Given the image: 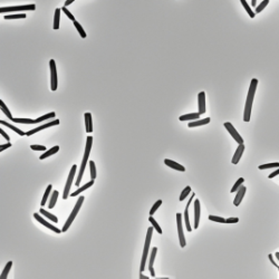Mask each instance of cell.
<instances>
[{
	"mask_svg": "<svg viewBox=\"0 0 279 279\" xmlns=\"http://www.w3.org/2000/svg\"><path fill=\"white\" fill-rule=\"evenodd\" d=\"M268 2H269V0H262V2L260 4L259 6L257 7V9H256V13H260L261 10H264V9H265V7L268 5Z\"/></svg>",
	"mask_w": 279,
	"mask_h": 279,
	"instance_id": "7bdbcfd3",
	"label": "cell"
},
{
	"mask_svg": "<svg viewBox=\"0 0 279 279\" xmlns=\"http://www.w3.org/2000/svg\"><path fill=\"white\" fill-rule=\"evenodd\" d=\"M77 170V165L74 164L72 166L69 172V175H68V179H67V182H66V185H65V190H64V196L63 199L66 200L68 196H69V190H70V186H72V183H73V180H74V175H75V172Z\"/></svg>",
	"mask_w": 279,
	"mask_h": 279,
	"instance_id": "8992f818",
	"label": "cell"
},
{
	"mask_svg": "<svg viewBox=\"0 0 279 279\" xmlns=\"http://www.w3.org/2000/svg\"><path fill=\"white\" fill-rule=\"evenodd\" d=\"M92 143H93V137L92 136H88L87 140H86V147H85V154H84V158H83L82 161V165H81V170H79V173H78V178L76 180V186H79V184L82 182V179H83V174H84V171H85V168H86V164L88 162V156H89V153H90V150H92Z\"/></svg>",
	"mask_w": 279,
	"mask_h": 279,
	"instance_id": "7a4b0ae2",
	"label": "cell"
},
{
	"mask_svg": "<svg viewBox=\"0 0 279 279\" xmlns=\"http://www.w3.org/2000/svg\"><path fill=\"white\" fill-rule=\"evenodd\" d=\"M276 258L279 260V252H277V254H276Z\"/></svg>",
	"mask_w": 279,
	"mask_h": 279,
	"instance_id": "11a10c76",
	"label": "cell"
},
{
	"mask_svg": "<svg viewBox=\"0 0 279 279\" xmlns=\"http://www.w3.org/2000/svg\"><path fill=\"white\" fill-rule=\"evenodd\" d=\"M11 267H13V261H9V262L6 265V267H5V269H4V271H2V273H1V277H0V278L6 279L7 276H8V273H9V271H10V269H11Z\"/></svg>",
	"mask_w": 279,
	"mask_h": 279,
	"instance_id": "4316f807",
	"label": "cell"
},
{
	"mask_svg": "<svg viewBox=\"0 0 279 279\" xmlns=\"http://www.w3.org/2000/svg\"><path fill=\"white\" fill-rule=\"evenodd\" d=\"M164 163L168 166H170V168H172L173 170H177V171H181V172H184L185 171V169H184L183 165L179 164V163H177L175 161H172V160H169V159H165L164 160Z\"/></svg>",
	"mask_w": 279,
	"mask_h": 279,
	"instance_id": "2e32d148",
	"label": "cell"
},
{
	"mask_svg": "<svg viewBox=\"0 0 279 279\" xmlns=\"http://www.w3.org/2000/svg\"><path fill=\"white\" fill-rule=\"evenodd\" d=\"M279 163H269V164H264V165H259L258 169L259 170H265V169H271V168H278Z\"/></svg>",
	"mask_w": 279,
	"mask_h": 279,
	"instance_id": "ab89813d",
	"label": "cell"
},
{
	"mask_svg": "<svg viewBox=\"0 0 279 279\" xmlns=\"http://www.w3.org/2000/svg\"><path fill=\"white\" fill-rule=\"evenodd\" d=\"M243 181H245V179H243V178H239V179H238V180H237V182L235 183V185H233V188L231 189V192H232V193H233V192H237V191H238V189H239L241 185H242Z\"/></svg>",
	"mask_w": 279,
	"mask_h": 279,
	"instance_id": "74e56055",
	"label": "cell"
},
{
	"mask_svg": "<svg viewBox=\"0 0 279 279\" xmlns=\"http://www.w3.org/2000/svg\"><path fill=\"white\" fill-rule=\"evenodd\" d=\"M5 19L9 20V19H24L26 18L25 13H17V15H7L4 17Z\"/></svg>",
	"mask_w": 279,
	"mask_h": 279,
	"instance_id": "4dcf8cb0",
	"label": "cell"
},
{
	"mask_svg": "<svg viewBox=\"0 0 279 279\" xmlns=\"http://www.w3.org/2000/svg\"><path fill=\"white\" fill-rule=\"evenodd\" d=\"M198 104H199V113L204 114L205 113V93L200 92L198 95Z\"/></svg>",
	"mask_w": 279,
	"mask_h": 279,
	"instance_id": "7c38bea8",
	"label": "cell"
},
{
	"mask_svg": "<svg viewBox=\"0 0 279 279\" xmlns=\"http://www.w3.org/2000/svg\"><path fill=\"white\" fill-rule=\"evenodd\" d=\"M140 279H149V277H146V276H144L143 273H140Z\"/></svg>",
	"mask_w": 279,
	"mask_h": 279,
	"instance_id": "f5cc1de1",
	"label": "cell"
},
{
	"mask_svg": "<svg viewBox=\"0 0 279 279\" xmlns=\"http://www.w3.org/2000/svg\"><path fill=\"white\" fill-rule=\"evenodd\" d=\"M156 251H158V248L154 247L152 249L151 257H150V264H149V270H150L152 277H155V273H154V269H153V264H154V259H155V256H156Z\"/></svg>",
	"mask_w": 279,
	"mask_h": 279,
	"instance_id": "e0dca14e",
	"label": "cell"
},
{
	"mask_svg": "<svg viewBox=\"0 0 279 279\" xmlns=\"http://www.w3.org/2000/svg\"><path fill=\"white\" fill-rule=\"evenodd\" d=\"M11 146V143H6V144H2V145L0 146V151L2 152L4 150H6V149H8V147H10Z\"/></svg>",
	"mask_w": 279,
	"mask_h": 279,
	"instance_id": "7dc6e473",
	"label": "cell"
},
{
	"mask_svg": "<svg viewBox=\"0 0 279 279\" xmlns=\"http://www.w3.org/2000/svg\"><path fill=\"white\" fill-rule=\"evenodd\" d=\"M55 112H51V113H48V114L46 115H43V116H40V117H38V118H36V123H39V122H43V121L47 120V118H53V117H55Z\"/></svg>",
	"mask_w": 279,
	"mask_h": 279,
	"instance_id": "e575fe53",
	"label": "cell"
},
{
	"mask_svg": "<svg viewBox=\"0 0 279 279\" xmlns=\"http://www.w3.org/2000/svg\"><path fill=\"white\" fill-rule=\"evenodd\" d=\"M190 192H191L190 185L185 186V188H184V190L182 191V193H181V196H180V199H179V200H180V201H183L184 199H185V198H186L188 196H189V194H190Z\"/></svg>",
	"mask_w": 279,
	"mask_h": 279,
	"instance_id": "d590c367",
	"label": "cell"
},
{
	"mask_svg": "<svg viewBox=\"0 0 279 279\" xmlns=\"http://www.w3.org/2000/svg\"><path fill=\"white\" fill-rule=\"evenodd\" d=\"M73 1H74V0H66V1H65V7H66V6H69V5L72 4V2H73Z\"/></svg>",
	"mask_w": 279,
	"mask_h": 279,
	"instance_id": "816d5d0a",
	"label": "cell"
},
{
	"mask_svg": "<svg viewBox=\"0 0 279 279\" xmlns=\"http://www.w3.org/2000/svg\"><path fill=\"white\" fill-rule=\"evenodd\" d=\"M0 107H1V111H2V112H4V113H5V114L7 115V117H8V118H10V120L13 121V115H11V113L9 112V109H8V107H7L6 105H5V103L2 102V100L0 101Z\"/></svg>",
	"mask_w": 279,
	"mask_h": 279,
	"instance_id": "83f0119b",
	"label": "cell"
},
{
	"mask_svg": "<svg viewBox=\"0 0 279 279\" xmlns=\"http://www.w3.org/2000/svg\"><path fill=\"white\" fill-rule=\"evenodd\" d=\"M60 10H62V9H56V10H55V17H54V26H53V28H54L55 30H57L58 28H59V18H60Z\"/></svg>",
	"mask_w": 279,
	"mask_h": 279,
	"instance_id": "d4e9b609",
	"label": "cell"
},
{
	"mask_svg": "<svg viewBox=\"0 0 279 279\" xmlns=\"http://www.w3.org/2000/svg\"><path fill=\"white\" fill-rule=\"evenodd\" d=\"M152 232L153 228L147 229V233H146V239H145V245H144V250H143V254H142V260H141V268L140 271L143 273L145 269V262L147 259V254H149V248H150V243H151V238H152Z\"/></svg>",
	"mask_w": 279,
	"mask_h": 279,
	"instance_id": "277c9868",
	"label": "cell"
},
{
	"mask_svg": "<svg viewBox=\"0 0 279 279\" xmlns=\"http://www.w3.org/2000/svg\"><path fill=\"white\" fill-rule=\"evenodd\" d=\"M30 147L34 151H45L46 150V147L44 145H32Z\"/></svg>",
	"mask_w": 279,
	"mask_h": 279,
	"instance_id": "f6af8a7d",
	"label": "cell"
},
{
	"mask_svg": "<svg viewBox=\"0 0 279 279\" xmlns=\"http://www.w3.org/2000/svg\"><path fill=\"white\" fill-rule=\"evenodd\" d=\"M161 204H162V200H158L156 202L154 203V205H153L152 209H151V211H150V215H151V216H153V215H154V212L159 209V207L161 205Z\"/></svg>",
	"mask_w": 279,
	"mask_h": 279,
	"instance_id": "60d3db41",
	"label": "cell"
},
{
	"mask_svg": "<svg viewBox=\"0 0 279 279\" xmlns=\"http://www.w3.org/2000/svg\"><path fill=\"white\" fill-rule=\"evenodd\" d=\"M85 126H86V132L92 133L93 132V121H92V114L90 113H85Z\"/></svg>",
	"mask_w": 279,
	"mask_h": 279,
	"instance_id": "ac0fdd59",
	"label": "cell"
},
{
	"mask_svg": "<svg viewBox=\"0 0 279 279\" xmlns=\"http://www.w3.org/2000/svg\"><path fill=\"white\" fill-rule=\"evenodd\" d=\"M62 11H63V13H65V15H66V16H67V17H68V18H69L70 20L75 21V17H74V16L72 15V13H70L69 10H68V9H67V8H66L65 6H64L63 8H62Z\"/></svg>",
	"mask_w": 279,
	"mask_h": 279,
	"instance_id": "b9f144b4",
	"label": "cell"
},
{
	"mask_svg": "<svg viewBox=\"0 0 279 279\" xmlns=\"http://www.w3.org/2000/svg\"><path fill=\"white\" fill-rule=\"evenodd\" d=\"M277 268H278V270H279V266H278V267H277Z\"/></svg>",
	"mask_w": 279,
	"mask_h": 279,
	"instance_id": "9f6ffc18",
	"label": "cell"
},
{
	"mask_svg": "<svg viewBox=\"0 0 279 279\" xmlns=\"http://www.w3.org/2000/svg\"><path fill=\"white\" fill-rule=\"evenodd\" d=\"M246 190H247V189H246V186H243V185H241L240 188L238 189L237 194H236V197H235V200H233V204H235L236 207H238L241 203L242 199H243V196H245V193H246Z\"/></svg>",
	"mask_w": 279,
	"mask_h": 279,
	"instance_id": "4fadbf2b",
	"label": "cell"
},
{
	"mask_svg": "<svg viewBox=\"0 0 279 279\" xmlns=\"http://www.w3.org/2000/svg\"><path fill=\"white\" fill-rule=\"evenodd\" d=\"M34 217H35V219L37 220L38 222H40L43 226H45V227H47L48 229H50V230H53L54 232H56V233H60V232H63L62 230H59L58 228H56V227H54L51 223H49V222H47L46 220H44L41 217H40V215H38V213H34Z\"/></svg>",
	"mask_w": 279,
	"mask_h": 279,
	"instance_id": "8fae6325",
	"label": "cell"
},
{
	"mask_svg": "<svg viewBox=\"0 0 279 279\" xmlns=\"http://www.w3.org/2000/svg\"><path fill=\"white\" fill-rule=\"evenodd\" d=\"M256 2H257V0H251V4H252V6H256Z\"/></svg>",
	"mask_w": 279,
	"mask_h": 279,
	"instance_id": "db71d44e",
	"label": "cell"
},
{
	"mask_svg": "<svg viewBox=\"0 0 279 279\" xmlns=\"http://www.w3.org/2000/svg\"><path fill=\"white\" fill-rule=\"evenodd\" d=\"M238 221H239L238 218H229L226 220V223H237Z\"/></svg>",
	"mask_w": 279,
	"mask_h": 279,
	"instance_id": "bcb514c9",
	"label": "cell"
},
{
	"mask_svg": "<svg viewBox=\"0 0 279 279\" xmlns=\"http://www.w3.org/2000/svg\"><path fill=\"white\" fill-rule=\"evenodd\" d=\"M58 124H59V120H54L53 122H49V123H47V124L40 125V126L36 127V128H34V130H30V131H28V132L26 133V135H27V136H30V135H32V134L37 133V132H39V131H43V130L47 128V127L54 126V125H58Z\"/></svg>",
	"mask_w": 279,
	"mask_h": 279,
	"instance_id": "30bf717a",
	"label": "cell"
},
{
	"mask_svg": "<svg viewBox=\"0 0 279 279\" xmlns=\"http://www.w3.org/2000/svg\"><path fill=\"white\" fill-rule=\"evenodd\" d=\"M0 134H1V135H2V136H4V137H5V139L7 140V141H9V136L7 135L5 131H2V128H0Z\"/></svg>",
	"mask_w": 279,
	"mask_h": 279,
	"instance_id": "c3c4849f",
	"label": "cell"
},
{
	"mask_svg": "<svg viewBox=\"0 0 279 279\" xmlns=\"http://www.w3.org/2000/svg\"><path fill=\"white\" fill-rule=\"evenodd\" d=\"M189 207L190 205H186V208H185V210H184V221H185V227H186V230L189 231V232H191V230H192V228H191L190 226V220H189Z\"/></svg>",
	"mask_w": 279,
	"mask_h": 279,
	"instance_id": "603a6c76",
	"label": "cell"
},
{
	"mask_svg": "<svg viewBox=\"0 0 279 279\" xmlns=\"http://www.w3.org/2000/svg\"><path fill=\"white\" fill-rule=\"evenodd\" d=\"M93 184H94V180H92V181H89L88 183H86V184H85V185H83V186H81V188H79V189H78V190H77V191H75V192H73V193L70 194V197H76V196H78V194H79L81 192H83V191H84V190H86V189H88V188H90V186H92Z\"/></svg>",
	"mask_w": 279,
	"mask_h": 279,
	"instance_id": "44dd1931",
	"label": "cell"
},
{
	"mask_svg": "<svg viewBox=\"0 0 279 279\" xmlns=\"http://www.w3.org/2000/svg\"><path fill=\"white\" fill-rule=\"evenodd\" d=\"M84 199L85 198L83 197H79V199L77 200V202H76V204H75V207H74V209H73V211H72V213L69 215V217H68V219L66 220V222H65V224H64V227H63V232H65V231H67L68 230V228L70 227V224L73 223V221H74V219L76 218V216H77V213H78V211L81 210V207H82V204H83V202H84Z\"/></svg>",
	"mask_w": 279,
	"mask_h": 279,
	"instance_id": "3957f363",
	"label": "cell"
},
{
	"mask_svg": "<svg viewBox=\"0 0 279 279\" xmlns=\"http://www.w3.org/2000/svg\"><path fill=\"white\" fill-rule=\"evenodd\" d=\"M209 122H210V117H205V118H203V120H198V121H196V122H190L188 126L189 127L201 126V125H205V124H208Z\"/></svg>",
	"mask_w": 279,
	"mask_h": 279,
	"instance_id": "d6986e66",
	"label": "cell"
},
{
	"mask_svg": "<svg viewBox=\"0 0 279 279\" xmlns=\"http://www.w3.org/2000/svg\"><path fill=\"white\" fill-rule=\"evenodd\" d=\"M209 219L211 221L220 222V223H226V219H223L221 217H216V216H209Z\"/></svg>",
	"mask_w": 279,
	"mask_h": 279,
	"instance_id": "ee69618b",
	"label": "cell"
},
{
	"mask_svg": "<svg viewBox=\"0 0 279 279\" xmlns=\"http://www.w3.org/2000/svg\"><path fill=\"white\" fill-rule=\"evenodd\" d=\"M200 113H191V114H185L179 117L180 121H192V120H198L200 117Z\"/></svg>",
	"mask_w": 279,
	"mask_h": 279,
	"instance_id": "ffe728a7",
	"label": "cell"
},
{
	"mask_svg": "<svg viewBox=\"0 0 279 279\" xmlns=\"http://www.w3.org/2000/svg\"><path fill=\"white\" fill-rule=\"evenodd\" d=\"M243 151H245V145H243V144H239V146H238L237 150H236L233 158L231 160L232 164H238V162L240 161L241 156H242V154H243Z\"/></svg>",
	"mask_w": 279,
	"mask_h": 279,
	"instance_id": "5bb4252c",
	"label": "cell"
},
{
	"mask_svg": "<svg viewBox=\"0 0 279 279\" xmlns=\"http://www.w3.org/2000/svg\"><path fill=\"white\" fill-rule=\"evenodd\" d=\"M35 5H24V6H15V7H1L0 13H13V11H22V10H35Z\"/></svg>",
	"mask_w": 279,
	"mask_h": 279,
	"instance_id": "5b68a950",
	"label": "cell"
},
{
	"mask_svg": "<svg viewBox=\"0 0 279 279\" xmlns=\"http://www.w3.org/2000/svg\"><path fill=\"white\" fill-rule=\"evenodd\" d=\"M89 168H90V178H92V180H94L96 178V169L95 163L93 161H89Z\"/></svg>",
	"mask_w": 279,
	"mask_h": 279,
	"instance_id": "f35d334b",
	"label": "cell"
},
{
	"mask_svg": "<svg viewBox=\"0 0 279 279\" xmlns=\"http://www.w3.org/2000/svg\"><path fill=\"white\" fill-rule=\"evenodd\" d=\"M58 150H59V146H54V147H51L50 150H48L47 152H45L44 154H41L40 155V158L39 159L40 160H44L46 159V158H48V156H50V155H53V154H55L56 152H58Z\"/></svg>",
	"mask_w": 279,
	"mask_h": 279,
	"instance_id": "7402d4cb",
	"label": "cell"
},
{
	"mask_svg": "<svg viewBox=\"0 0 279 279\" xmlns=\"http://www.w3.org/2000/svg\"><path fill=\"white\" fill-rule=\"evenodd\" d=\"M15 123H22V124H36V121L30 118H13Z\"/></svg>",
	"mask_w": 279,
	"mask_h": 279,
	"instance_id": "f1b7e54d",
	"label": "cell"
},
{
	"mask_svg": "<svg viewBox=\"0 0 279 279\" xmlns=\"http://www.w3.org/2000/svg\"><path fill=\"white\" fill-rule=\"evenodd\" d=\"M177 224H178V232H179L180 246L183 248V247H185V238H184L183 228H182V217H181V213H177Z\"/></svg>",
	"mask_w": 279,
	"mask_h": 279,
	"instance_id": "9c48e42d",
	"label": "cell"
},
{
	"mask_svg": "<svg viewBox=\"0 0 279 279\" xmlns=\"http://www.w3.org/2000/svg\"><path fill=\"white\" fill-rule=\"evenodd\" d=\"M50 65V76H51V90H56L57 89V69H56V63L54 59H51L49 62Z\"/></svg>",
	"mask_w": 279,
	"mask_h": 279,
	"instance_id": "ba28073f",
	"label": "cell"
},
{
	"mask_svg": "<svg viewBox=\"0 0 279 279\" xmlns=\"http://www.w3.org/2000/svg\"><path fill=\"white\" fill-rule=\"evenodd\" d=\"M224 127L227 128V131H228L229 133L231 134V136L235 139V141L237 142V143H239V144H243V139L241 137L240 134H238V132H237V130H236L235 127H233V125L231 124V123H229V122H226L224 124Z\"/></svg>",
	"mask_w": 279,
	"mask_h": 279,
	"instance_id": "52a82bcc",
	"label": "cell"
},
{
	"mask_svg": "<svg viewBox=\"0 0 279 279\" xmlns=\"http://www.w3.org/2000/svg\"><path fill=\"white\" fill-rule=\"evenodd\" d=\"M258 85V79L254 78L251 83H250V87H249V92L247 95V101H246V108H245V114H243V121L245 122H249L250 121V115H251V107H252V103H254V93H256V88Z\"/></svg>",
	"mask_w": 279,
	"mask_h": 279,
	"instance_id": "6da1fadb",
	"label": "cell"
},
{
	"mask_svg": "<svg viewBox=\"0 0 279 279\" xmlns=\"http://www.w3.org/2000/svg\"><path fill=\"white\" fill-rule=\"evenodd\" d=\"M200 222V201L196 200L194 201V229H198Z\"/></svg>",
	"mask_w": 279,
	"mask_h": 279,
	"instance_id": "9a60e30c",
	"label": "cell"
},
{
	"mask_svg": "<svg viewBox=\"0 0 279 279\" xmlns=\"http://www.w3.org/2000/svg\"><path fill=\"white\" fill-rule=\"evenodd\" d=\"M74 26L76 27V29L78 30V32H79L81 37H82V38H86V34H85V32H84V29H83V27L81 26V24L77 22L76 20H75V21H74Z\"/></svg>",
	"mask_w": 279,
	"mask_h": 279,
	"instance_id": "8d00e7d4",
	"label": "cell"
},
{
	"mask_svg": "<svg viewBox=\"0 0 279 279\" xmlns=\"http://www.w3.org/2000/svg\"><path fill=\"white\" fill-rule=\"evenodd\" d=\"M149 221L152 223L153 228H154L155 230H156V231H158V233H159V235H162V229H161V227H160L159 224H158V222H156L155 220H154V219H153V217H152V216L149 218Z\"/></svg>",
	"mask_w": 279,
	"mask_h": 279,
	"instance_id": "836d02e7",
	"label": "cell"
},
{
	"mask_svg": "<svg viewBox=\"0 0 279 279\" xmlns=\"http://www.w3.org/2000/svg\"><path fill=\"white\" fill-rule=\"evenodd\" d=\"M40 213L41 215H44L46 218H48V219H50L51 221L53 222H56L57 223L58 222V219H57V217L56 216H54V215H51V213H49V212H47L46 210H44V209H40Z\"/></svg>",
	"mask_w": 279,
	"mask_h": 279,
	"instance_id": "f546056e",
	"label": "cell"
},
{
	"mask_svg": "<svg viewBox=\"0 0 279 279\" xmlns=\"http://www.w3.org/2000/svg\"><path fill=\"white\" fill-rule=\"evenodd\" d=\"M278 174H279V169H278V170H276V171H273V173H271V174L269 175V179L275 178V177H276V175H278Z\"/></svg>",
	"mask_w": 279,
	"mask_h": 279,
	"instance_id": "681fc988",
	"label": "cell"
},
{
	"mask_svg": "<svg viewBox=\"0 0 279 279\" xmlns=\"http://www.w3.org/2000/svg\"><path fill=\"white\" fill-rule=\"evenodd\" d=\"M241 4H242V6L245 7V9H246V11H247L248 13H249V16H250V18H254V13L250 9V6L247 4V1L246 0H240Z\"/></svg>",
	"mask_w": 279,
	"mask_h": 279,
	"instance_id": "d6a6232c",
	"label": "cell"
},
{
	"mask_svg": "<svg viewBox=\"0 0 279 279\" xmlns=\"http://www.w3.org/2000/svg\"><path fill=\"white\" fill-rule=\"evenodd\" d=\"M268 258H269V260L271 261V264H273V266L278 267V266H277V264H276V261H275V259L273 258V254H269V256H268Z\"/></svg>",
	"mask_w": 279,
	"mask_h": 279,
	"instance_id": "f907efd6",
	"label": "cell"
},
{
	"mask_svg": "<svg viewBox=\"0 0 279 279\" xmlns=\"http://www.w3.org/2000/svg\"><path fill=\"white\" fill-rule=\"evenodd\" d=\"M58 191H54L53 192V194H51V197H50V201H49V208L50 209H53L54 207H55V204H56V202H57V198H58Z\"/></svg>",
	"mask_w": 279,
	"mask_h": 279,
	"instance_id": "484cf974",
	"label": "cell"
},
{
	"mask_svg": "<svg viewBox=\"0 0 279 279\" xmlns=\"http://www.w3.org/2000/svg\"><path fill=\"white\" fill-rule=\"evenodd\" d=\"M51 186L50 184L47 186V189H46V191H45V194H44V197H43V200H41V203H40V205H45L46 204V202H47V199H48V197H49V193H50V191H51Z\"/></svg>",
	"mask_w": 279,
	"mask_h": 279,
	"instance_id": "1f68e13d",
	"label": "cell"
},
{
	"mask_svg": "<svg viewBox=\"0 0 279 279\" xmlns=\"http://www.w3.org/2000/svg\"><path fill=\"white\" fill-rule=\"evenodd\" d=\"M0 124L1 125H6V126H8L9 128H11L13 131H15L17 134H19L20 136H22V135H26L25 132H22L21 130H19V128H17L16 126H13V125H11V124H9V123H7V122H5V121H0Z\"/></svg>",
	"mask_w": 279,
	"mask_h": 279,
	"instance_id": "cb8c5ba5",
	"label": "cell"
}]
</instances>
